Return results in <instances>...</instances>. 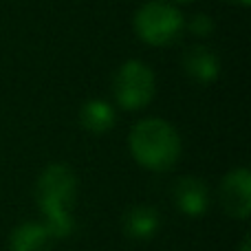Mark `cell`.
<instances>
[{
    "mask_svg": "<svg viewBox=\"0 0 251 251\" xmlns=\"http://www.w3.org/2000/svg\"><path fill=\"white\" fill-rule=\"evenodd\" d=\"M38 207L44 214V225L53 234V238H64L73 229L71 207L77 196V176L69 165L53 163L40 174L38 187Z\"/></svg>",
    "mask_w": 251,
    "mask_h": 251,
    "instance_id": "1",
    "label": "cell"
},
{
    "mask_svg": "<svg viewBox=\"0 0 251 251\" xmlns=\"http://www.w3.org/2000/svg\"><path fill=\"white\" fill-rule=\"evenodd\" d=\"M130 152L139 165L154 172H163L176 165L181 156V137L165 119H143L130 132Z\"/></svg>",
    "mask_w": 251,
    "mask_h": 251,
    "instance_id": "2",
    "label": "cell"
},
{
    "mask_svg": "<svg viewBox=\"0 0 251 251\" xmlns=\"http://www.w3.org/2000/svg\"><path fill=\"white\" fill-rule=\"evenodd\" d=\"M134 31L146 44L168 47L176 42L185 31V18L172 2L150 0L134 13Z\"/></svg>",
    "mask_w": 251,
    "mask_h": 251,
    "instance_id": "3",
    "label": "cell"
},
{
    "mask_svg": "<svg viewBox=\"0 0 251 251\" xmlns=\"http://www.w3.org/2000/svg\"><path fill=\"white\" fill-rule=\"evenodd\" d=\"M154 73L143 62L130 60L119 66L113 79V93L117 104L126 110H141L154 97Z\"/></svg>",
    "mask_w": 251,
    "mask_h": 251,
    "instance_id": "4",
    "label": "cell"
},
{
    "mask_svg": "<svg viewBox=\"0 0 251 251\" xmlns=\"http://www.w3.org/2000/svg\"><path fill=\"white\" fill-rule=\"evenodd\" d=\"M221 205L229 216L249 218L251 212V172L247 168H236L221 183Z\"/></svg>",
    "mask_w": 251,
    "mask_h": 251,
    "instance_id": "5",
    "label": "cell"
},
{
    "mask_svg": "<svg viewBox=\"0 0 251 251\" xmlns=\"http://www.w3.org/2000/svg\"><path fill=\"white\" fill-rule=\"evenodd\" d=\"M172 199L178 212L185 216L196 218L203 216L209 207V190L201 178L196 176H181L172 187Z\"/></svg>",
    "mask_w": 251,
    "mask_h": 251,
    "instance_id": "6",
    "label": "cell"
},
{
    "mask_svg": "<svg viewBox=\"0 0 251 251\" xmlns=\"http://www.w3.org/2000/svg\"><path fill=\"white\" fill-rule=\"evenodd\" d=\"M183 71L190 79L199 84H209L221 75V60L205 44H194L183 55Z\"/></svg>",
    "mask_w": 251,
    "mask_h": 251,
    "instance_id": "7",
    "label": "cell"
},
{
    "mask_svg": "<svg viewBox=\"0 0 251 251\" xmlns=\"http://www.w3.org/2000/svg\"><path fill=\"white\" fill-rule=\"evenodd\" d=\"M124 234L134 240H148L159 231L161 216L152 205H134L122 218Z\"/></svg>",
    "mask_w": 251,
    "mask_h": 251,
    "instance_id": "8",
    "label": "cell"
},
{
    "mask_svg": "<svg viewBox=\"0 0 251 251\" xmlns=\"http://www.w3.org/2000/svg\"><path fill=\"white\" fill-rule=\"evenodd\" d=\"M53 234L44 223H22L11 231L9 247L11 251H51Z\"/></svg>",
    "mask_w": 251,
    "mask_h": 251,
    "instance_id": "9",
    "label": "cell"
},
{
    "mask_svg": "<svg viewBox=\"0 0 251 251\" xmlns=\"http://www.w3.org/2000/svg\"><path fill=\"white\" fill-rule=\"evenodd\" d=\"M79 124L93 134H104L115 126V110L110 108L108 101L91 100L79 110Z\"/></svg>",
    "mask_w": 251,
    "mask_h": 251,
    "instance_id": "10",
    "label": "cell"
},
{
    "mask_svg": "<svg viewBox=\"0 0 251 251\" xmlns=\"http://www.w3.org/2000/svg\"><path fill=\"white\" fill-rule=\"evenodd\" d=\"M187 26H190V31L194 35H199V38H205V35H209L214 31V22L207 13H196Z\"/></svg>",
    "mask_w": 251,
    "mask_h": 251,
    "instance_id": "11",
    "label": "cell"
},
{
    "mask_svg": "<svg viewBox=\"0 0 251 251\" xmlns=\"http://www.w3.org/2000/svg\"><path fill=\"white\" fill-rule=\"evenodd\" d=\"M238 251H249V236H245V238H243V243H240Z\"/></svg>",
    "mask_w": 251,
    "mask_h": 251,
    "instance_id": "12",
    "label": "cell"
},
{
    "mask_svg": "<svg viewBox=\"0 0 251 251\" xmlns=\"http://www.w3.org/2000/svg\"><path fill=\"white\" fill-rule=\"evenodd\" d=\"M227 2H234V4H240V7H249L251 0H227Z\"/></svg>",
    "mask_w": 251,
    "mask_h": 251,
    "instance_id": "13",
    "label": "cell"
},
{
    "mask_svg": "<svg viewBox=\"0 0 251 251\" xmlns=\"http://www.w3.org/2000/svg\"><path fill=\"white\" fill-rule=\"evenodd\" d=\"M174 2H194V0H174Z\"/></svg>",
    "mask_w": 251,
    "mask_h": 251,
    "instance_id": "14",
    "label": "cell"
}]
</instances>
